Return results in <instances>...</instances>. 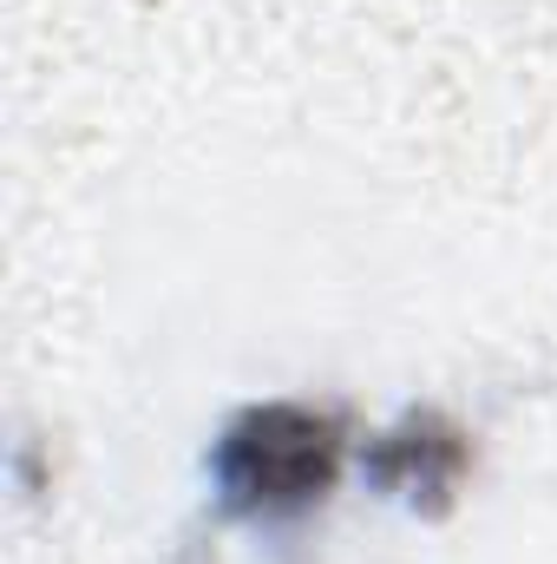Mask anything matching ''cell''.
<instances>
[{
	"label": "cell",
	"mask_w": 557,
	"mask_h": 564,
	"mask_svg": "<svg viewBox=\"0 0 557 564\" xmlns=\"http://www.w3.org/2000/svg\"><path fill=\"white\" fill-rule=\"evenodd\" d=\"M328 466H335V446H328V426L295 421V414H263L237 433L230 446V486L243 499H308L328 486Z\"/></svg>",
	"instance_id": "cell-1"
}]
</instances>
